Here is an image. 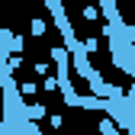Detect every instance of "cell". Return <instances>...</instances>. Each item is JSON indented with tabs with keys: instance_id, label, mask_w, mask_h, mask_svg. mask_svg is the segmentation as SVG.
Returning <instances> with one entry per match:
<instances>
[{
	"instance_id": "1",
	"label": "cell",
	"mask_w": 135,
	"mask_h": 135,
	"mask_svg": "<svg viewBox=\"0 0 135 135\" xmlns=\"http://www.w3.org/2000/svg\"><path fill=\"white\" fill-rule=\"evenodd\" d=\"M52 61H55V64H64V61H68V52H64L61 45H55V48H52Z\"/></svg>"
},
{
	"instance_id": "2",
	"label": "cell",
	"mask_w": 135,
	"mask_h": 135,
	"mask_svg": "<svg viewBox=\"0 0 135 135\" xmlns=\"http://www.w3.org/2000/svg\"><path fill=\"white\" fill-rule=\"evenodd\" d=\"M45 20H39V16H36V20H32V36H45Z\"/></svg>"
},
{
	"instance_id": "3",
	"label": "cell",
	"mask_w": 135,
	"mask_h": 135,
	"mask_svg": "<svg viewBox=\"0 0 135 135\" xmlns=\"http://www.w3.org/2000/svg\"><path fill=\"white\" fill-rule=\"evenodd\" d=\"M55 87H61L58 77H45V90H55Z\"/></svg>"
},
{
	"instance_id": "4",
	"label": "cell",
	"mask_w": 135,
	"mask_h": 135,
	"mask_svg": "<svg viewBox=\"0 0 135 135\" xmlns=\"http://www.w3.org/2000/svg\"><path fill=\"white\" fill-rule=\"evenodd\" d=\"M84 16H87V20H97L100 13H97V7H87V10H84Z\"/></svg>"
}]
</instances>
